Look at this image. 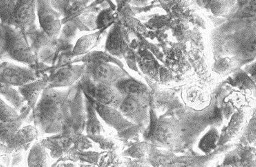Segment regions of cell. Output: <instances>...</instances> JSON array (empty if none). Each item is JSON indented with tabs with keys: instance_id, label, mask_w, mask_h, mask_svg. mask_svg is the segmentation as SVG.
Masks as SVG:
<instances>
[{
	"instance_id": "obj_1",
	"label": "cell",
	"mask_w": 256,
	"mask_h": 167,
	"mask_svg": "<svg viewBox=\"0 0 256 167\" xmlns=\"http://www.w3.org/2000/svg\"><path fill=\"white\" fill-rule=\"evenodd\" d=\"M72 88H46L32 110L34 124L40 133L56 135L62 131L67 100Z\"/></svg>"
},
{
	"instance_id": "obj_2",
	"label": "cell",
	"mask_w": 256,
	"mask_h": 167,
	"mask_svg": "<svg viewBox=\"0 0 256 167\" xmlns=\"http://www.w3.org/2000/svg\"><path fill=\"white\" fill-rule=\"evenodd\" d=\"M72 90L67 100L66 114L61 133L72 137L86 130V112L84 95L77 83L70 86Z\"/></svg>"
},
{
	"instance_id": "obj_3",
	"label": "cell",
	"mask_w": 256,
	"mask_h": 167,
	"mask_svg": "<svg viewBox=\"0 0 256 167\" xmlns=\"http://www.w3.org/2000/svg\"><path fill=\"white\" fill-rule=\"evenodd\" d=\"M76 83L82 90L84 94L101 104L105 106H120L122 101L120 92L118 91L115 86L106 83L95 82L85 72Z\"/></svg>"
},
{
	"instance_id": "obj_4",
	"label": "cell",
	"mask_w": 256,
	"mask_h": 167,
	"mask_svg": "<svg viewBox=\"0 0 256 167\" xmlns=\"http://www.w3.org/2000/svg\"><path fill=\"white\" fill-rule=\"evenodd\" d=\"M85 72V65L76 64L70 62L52 65L47 72L48 85L46 88H70L77 83Z\"/></svg>"
},
{
	"instance_id": "obj_5",
	"label": "cell",
	"mask_w": 256,
	"mask_h": 167,
	"mask_svg": "<svg viewBox=\"0 0 256 167\" xmlns=\"http://www.w3.org/2000/svg\"><path fill=\"white\" fill-rule=\"evenodd\" d=\"M36 13L40 27L50 38L59 37L62 27V14L54 7L50 0H37Z\"/></svg>"
},
{
	"instance_id": "obj_6",
	"label": "cell",
	"mask_w": 256,
	"mask_h": 167,
	"mask_svg": "<svg viewBox=\"0 0 256 167\" xmlns=\"http://www.w3.org/2000/svg\"><path fill=\"white\" fill-rule=\"evenodd\" d=\"M36 71L8 61H0V82L14 87H20L40 79Z\"/></svg>"
},
{
	"instance_id": "obj_7",
	"label": "cell",
	"mask_w": 256,
	"mask_h": 167,
	"mask_svg": "<svg viewBox=\"0 0 256 167\" xmlns=\"http://www.w3.org/2000/svg\"><path fill=\"white\" fill-rule=\"evenodd\" d=\"M83 63L85 65V73L95 82L112 85L124 76L122 71L110 64V62L92 59Z\"/></svg>"
},
{
	"instance_id": "obj_8",
	"label": "cell",
	"mask_w": 256,
	"mask_h": 167,
	"mask_svg": "<svg viewBox=\"0 0 256 167\" xmlns=\"http://www.w3.org/2000/svg\"><path fill=\"white\" fill-rule=\"evenodd\" d=\"M37 0H17L12 16V26L26 33L30 29L37 27Z\"/></svg>"
},
{
	"instance_id": "obj_9",
	"label": "cell",
	"mask_w": 256,
	"mask_h": 167,
	"mask_svg": "<svg viewBox=\"0 0 256 167\" xmlns=\"http://www.w3.org/2000/svg\"><path fill=\"white\" fill-rule=\"evenodd\" d=\"M106 50L112 56L119 57L130 53L126 31L121 24L116 23L112 26L107 38Z\"/></svg>"
},
{
	"instance_id": "obj_10",
	"label": "cell",
	"mask_w": 256,
	"mask_h": 167,
	"mask_svg": "<svg viewBox=\"0 0 256 167\" xmlns=\"http://www.w3.org/2000/svg\"><path fill=\"white\" fill-rule=\"evenodd\" d=\"M39 135L40 132L36 126L28 125L22 127L6 144L9 152L10 153L18 151L26 152Z\"/></svg>"
},
{
	"instance_id": "obj_11",
	"label": "cell",
	"mask_w": 256,
	"mask_h": 167,
	"mask_svg": "<svg viewBox=\"0 0 256 167\" xmlns=\"http://www.w3.org/2000/svg\"><path fill=\"white\" fill-rule=\"evenodd\" d=\"M47 85H48L47 74H44L42 77L36 81L27 83L22 86L18 87V90L26 101L27 106L34 110L42 93L44 89L47 88Z\"/></svg>"
},
{
	"instance_id": "obj_12",
	"label": "cell",
	"mask_w": 256,
	"mask_h": 167,
	"mask_svg": "<svg viewBox=\"0 0 256 167\" xmlns=\"http://www.w3.org/2000/svg\"><path fill=\"white\" fill-rule=\"evenodd\" d=\"M40 143L50 151L52 159H55L63 157L70 149L72 145V137H66L62 133L42 139Z\"/></svg>"
},
{
	"instance_id": "obj_13",
	"label": "cell",
	"mask_w": 256,
	"mask_h": 167,
	"mask_svg": "<svg viewBox=\"0 0 256 167\" xmlns=\"http://www.w3.org/2000/svg\"><path fill=\"white\" fill-rule=\"evenodd\" d=\"M32 111V109L26 104L21 110L17 119L8 121H0V143L6 145L8 144V141L20 129L25 121H26L27 118Z\"/></svg>"
},
{
	"instance_id": "obj_14",
	"label": "cell",
	"mask_w": 256,
	"mask_h": 167,
	"mask_svg": "<svg viewBox=\"0 0 256 167\" xmlns=\"http://www.w3.org/2000/svg\"><path fill=\"white\" fill-rule=\"evenodd\" d=\"M25 35L30 49L36 57L42 51L47 47L52 46L56 39H52L40 27L38 26L27 31L25 33Z\"/></svg>"
},
{
	"instance_id": "obj_15",
	"label": "cell",
	"mask_w": 256,
	"mask_h": 167,
	"mask_svg": "<svg viewBox=\"0 0 256 167\" xmlns=\"http://www.w3.org/2000/svg\"><path fill=\"white\" fill-rule=\"evenodd\" d=\"M84 95L86 112V130H85L87 135H99L103 132L104 129L98 118L97 111L94 106L95 101L86 94H84Z\"/></svg>"
},
{
	"instance_id": "obj_16",
	"label": "cell",
	"mask_w": 256,
	"mask_h": 167,
	"mask_svg": "<svg viewBox=\"0 0 256 167\" xmlns=\"http://www.w3.org/2000/svg\"><path fill=\"white\" fill-rule=\"evenodd\" d=\"M104 30H100L92 34H86L80 38L74 45L72 50V57L82 56L90 53L92 49L95 48L98 45L102 33Z\"/></svg>"
},
{
	"instance_id": "obj_17",
	"label": "cell",
	"mask_w": 256,
	"mask_h": 167,
	"mask_svg": "<svg viewBox=\"0 0 256 167\" xmlns=\"http://www.w3.org/2000/svg\"><path fill=\"white\" fill-rule=\"evenodd\" d=\"M52 157L46 148L42 145L40 141H37L32 145L28 154V166H52Z\"/></svg>"
},
{
	"instance_id": "obj_18",
	"label": "cell",
	"mask_w": 256,
	"mask_h": 167,
	"mask_svg": "<svg viewBox=\"0 0 256 167\" xmlns=\"http://www.w3.org/2000/svg\"><path fill=\"white\" fill-rule=\"evenodd\" d=\"M0 96L20 113L24 107L26 106V101L20 93L19 90L14 89L12 85L0 82Z\"/></svg>"
},
{
	"instance_id": "obj_19",
	"label": "cell",
	"mask_w": 256,
	"mask_h": 167,
	"mask_svg": "<svg viewBox=\"0 0 256 167\" xmlns=\"http://www.w3.org/2000/svg\"><path fill=\"white\" fill-rule=\"evenodd\" d=\"M90 1L92 0H70V5L62 14V24L64 25L74 21L84 13L92 12L88 7Z\"/></svg>"
},
{
	"instance_id": "obj_20",
	"label": "cell",
	"mask_w": 256,
	"mask_h": 167,
	"mask_svg": "<svg viewBox=\"0 0 256 167\" xmlns=\"http://www.w3.org/2000/svg\"><path fill=\"white\" fill-rule=\"evenodd\" d=\"M114 86L121 94H126L127 96L136 97L144 91L142 85L132 79H119L116 81Z\"/></svg>"
},
{
	"instance_id": "obj_21",
	"label": "cell",
	"mask_w": 256,
	"mask_h": 167,
	"mask_svg": "<svg viewBox=\"0 0 256 167\" xmlns=\"http://www.w3.org/2000/svg\"><path fill=\"white\" fill-rule=\"evenodd\" d=\"M17 0H0V21L12 25V16Z\"/></svg>"
},
{
	"instance_id": "obj_22",
	"label": "cell",
	"mask_w": 256,
	"mask_h": 167,
	"mask_svg": "<svg viewBox=\"0 0 256 167\" xmlns=\"http://www.w3.org/2000/svg\"><path fill=\"white\" fill-rule=\"evenodd\" d=\"M120 110L124 115L134 118L139 110L138 101L134 96H126L119 106Z\"/></svg>"
},
{
	"instance_id": "obj_23",
	"label": "cell",
	"mask_w": 256,
	"mask_h": 167,
	"mask_svg": "<svg viewBox=\"0 0 256 167\" xmlns=\"http://www.w3.org/2000/svg\"><path fill=\"white\" fill-rule=\"evenodd\" d=\"M20 112L8 104L0 96V121H8L17 119Z\"/></svg>"
},
{
	"instance_id": "obj_24",
	"label": "cell",
	"mask_w": 256,
	"mask_h": 167,
	"mask_svg": "<svg viewBox=\"0 0 256 167\" xmlns=\"http://www.w3.org/2000/svg\"><path fill=\"white\" fill-rule=\"evenodd\" d=\"M114 21V12L112 9H106L102 11L97 16L96 25L97 29L104 30Z\"/></svg>"
},
{
	"instance_id": "obj_25",
	"label": "cell",
	"mask_w": 256,
	"mask_h": 167,
	"mask_svg": "<svg viewBox=\"0 0 256 167\" xmlns=\"http://www.w3.org/2000/svg\"><path fill=\"white\" fill-rule=\"evenodd\" d=\"M74 148L79 151H84L88 150L92 146V142L87 135H83V133L75 134L72 137Z\"/></svg>"
},
{
	"instance_id": "obj_26",
	"label": "cell",
	"mask_w": 256,
	"mask_h": 167,
	"mask_svg": "<svg viewBox=\"0 0 256 167\" xmlns=\"http://www.w3.org/2000/svg\"><path fill=\"white\" fill-rule=\"evenodd\" d=\"M25 151H18L12 152V162L10 166H19L22 162L24 158Z\"/></svg>"
},
{
	"instance_id": "obj_27",
	"label": "cell",
	"mask_w": 256,
	"mask_h": 167,
	"mask_svg": "<svg viewBox=\"0 0 256 167\" xmlns=\"http://www.w3.org/2000/svg\"><path fill=\"white\" fill-rule=\"evenodd\" d=\"M50 1H52V7L61 14L70 3V0H50Z\"/></svg>"
},
{
	"instance_id": "obj_28",
	"label": "cell",
	"mask_w": 256,
	"mask_h": 167,
	"mask_svg": "<svg viewBox=\"0 0 256 167\" xmlns=\"http://www.w3.org/2000/svg\"><path fill=\"white\" fill-rule=\"evenodd\" d=\"M4 57V51L3 43L0 41V61H2Z\"/></svg>"
},
{
	"instance_id": "obj_29",
	"label": "cell",
	"mask_w": 256,
	"mask_h": 167,
	"mask_svg": "<svg viewBox=\"0 0 256 167\" xmlns=\"http://www.w3.org/2000/svg\"><path fill=\"white\" fill-rule=\"evenodd\" d=\"M147 0H130V3L134 5H140L145 3Z\"/></svg>"
},
{
	"instance_id": "obj_30",
	"label": "cell",
	"mask_w": 256,
	"mask_h": 167,
	"mask_svg": "<svg viewBox=\"0 0 256 167\" xmlns=\"http://www.w3.org/2000/svg\"><path fill=\"white\" fill-rule=\"evenodd\" d=\"M130 0H122L120 3L119 4V9H120L122 7L124 6L125 4L130 3Z\"/></svg>"
}]
</instances>
